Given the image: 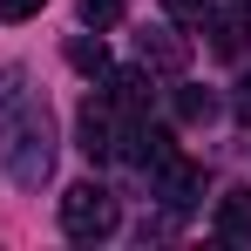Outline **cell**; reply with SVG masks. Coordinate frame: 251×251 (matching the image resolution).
<instances>
[{
  "label": "cell",
  "instance_id": "obj_1",
  "mask_svg": "<svg viewBox=\"0 0 251 251\" xmlns=\"http://www.w3.org/2000/svg\"><path fill=\"white\" fill-rule=\"evenodd\" d=\"M116 224H123V210H116V197H109L102 183H68V197H61V231H68V238L95 245V238H109Z\"/></svg>",
  "mask_w": 251,
  "mask_h": 251
},
{
  "label": "cell",
  "instance_id": "obj_5",
  "mask_svg": "<svg viewBox=\"0 0 251 251\" xmlns=\"http://www.w3.org/2000/svg\"><path fill=\"white\" fill-rule=\"evenodd\" d=\"M136 54H143V68H150V75H183V68H190V41H183V34H170V27L136 34Z\"/></svg>",
  "mask_w": 251,
  "mask_h": 251
},
{
  "label": "cell",
  "instance_id": "obj_15",
  "mask_svg": "<svg viewBox=\"0 0 251 251\" xmlns=\"http://www.w3.org/2000/svg\"><path fill=\"white\" fill-rule=\"evenodd\" d=\"M238 7H251V0H238Z\"/></svg>",
  "mask_w": 251,
  "mask_h": 251
},
{
  "label": "cell",
  "instance_id": "obj_6",
  "mask_svg": "<svg viewBox=\"0 0 251 251\" xmlns=\"http://www.w3.org/2000/svg\"><path fill=\"white\" fill-rule=\"evenodd\" d=\"M197 190H204V170L197 163H183V156H163V163H156V197H163L170 210H190Z\"/></svg>",
  "mask_w": 251,
  "mask_h": 251
},
{
  "label": "cell",
  "instance_id": "obj_11",
  "mask_svg": "<svg viewBox=\"0 0 251 251\" xmlns=\"http://www.w3.org/2000/svg\"><path fill=\"white\" fill-rule=\"evenodd\" d=\"M82 21L88 27H116L123 21V0H82Z\"/></svg>",
  "mask_w": 251,
  "mask_h": 251
},
{
  "label": "cell",
  "instance_id": "obj_10",
  "mask_svg": "<svg viewBox=\"0 0 251 251\" xmlns=\"http://www.w3.org/2000/svg\"><path fill=\"white\" fill-rule=\"evenodd\" d=\"M176 116H183V123H210V116H217V95H210V88H176Z\"/></svg>",
  "mask_w": 251,
  "mask_h": 251
},
{
  "label": "cell",
  "instance_id": "obj_14",
  "mask_svg": "<svg viewBox=\"0 0 251 251\" xmlns=\"http://www.w3.org/2000/svg\"><path fill=\"white\" fill-rule=\"evenodd\" d=\"M238 109H245V116H251V82H245V95H238Z\"/></svg>",
  "mask_w": 251,
  "mask_h": 251
},
{
  "label": "cell",
  "instance_id": "obj_7",
  "mask_svg": "<svg viewBox=\"0 0 251 251\" xmlns=\"http://www.w3.org/2000/svg\"><path fill=\"white\" fill-rule=\"evenodd\" d=\"M217 238L251 245V190H224L217 197Z\"/></svg>",
  "mask_w": 251,
  "mask_h": 251
},
{
  "label": "cell",
  "instance_id": "obj_4",
  "mask_svg": "<svg viewBox=\"0 0 251 251\" xmlns=\"http://www.w3.org/2000/svg\"><path fill=\"white\" fill-rule=\"evenodd\" d=\"M102 102L116 116H150V68H102Z\"/></svg>",
  "mask_w": 251,
  "mask_h": 251
},
{
  "label": "cell",
  "instance_id": "obj_2",
  "mask_svg": "<svg viewBox=\"0 0 251 251\" xmlns=\"http://www.w3.org/2000/svg\"><path fill=\"white\" fill-rule=\"evenodd\" d=\"M7 170H14V183H48V170H54V136H48L41 116H27V123L7 129Z\"/></svg>",
  "mask_w": 251,
  "mask_h": 251
},
{
  "label": "cell",
  "instance_id": "obj_3",
  "mask_svg": "<svg viewBox=\"0 0 251 251\" xmlns=\"http://www.w3.org/2000/svg\"><path fill=\"white\" fill-rule=\"evenodd\" d=\"M123 123H129V116H116L102 95H88V102H82L75 136H82V156H88V163H109V156L123 150Z\"/></svg>",
  "mask_w": 251,
  "mask_h": 251
},
{
  "label": "cell",
  "instance_id": "obj_13",
  "mask_svg": "<svg viewBox=\"0 0 251 251\" xmlns=\"http://www.w3.org/2000/svg\"><path fill=\"white\" fill-rule=\"evenodd\" d=\"M41 7H48V0H0V14H7V21H34Z\"/></svg>",
  "mask_w": 251,
  "mask_h": 251
},
{
  "label": "cell",
  "instance_id": "obj_9",
  "mask_svg": "<svg viewBox=\"0 0 251 251\" xmlns=\"http://www.w3.org/2000/svg\"><path fill=\"white\" fill-rule=\"evenodd\" d=\"M68 61H75L82 75H102V68H109V54H102V34H75V41H68Z\"/></svg>",
  "mask_w": 251,
  "mask_h": 251
},
{
  "label": "cell",
  "instance_id": "obj_12",
  "mask_svg": "<svg viewBox=\"0 0 251 251\" xmlns=\"http://www.w3.org/2000/svg\"><path fill=\"white\" fill-rule=\"evenodd\" d=\"M163 7H170V21H190V27L210 21V0H163Z\"/></svg>",
  "mask_w": 251,
  "mask_h": 251
},
{
  "label": "cell",
  "instance_id": "obj_8",
  "mask_svg": "<svg viewBox=\"0 0 251 251\" xmlns=\"http://www.w3.org/2000/svg\"><path fill=\"white\" fill-rule=\"evenodd\" d=\"M245 41H251L245 14H210V48H217V54H245Z\"/></svg>",
  "mask_w": 251,
  "mask_h": 251
}]
</instances>
